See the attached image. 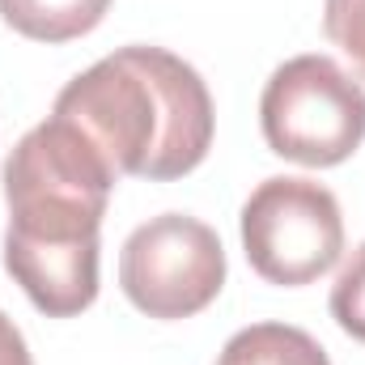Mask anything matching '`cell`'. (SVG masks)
Listing matches in <instances>:
<instances>
[{
  "label": "cell",
  "instance_id": "cell-1",
  "mask_svg": "<svg viewBox=\"0 0 365 365\" xmlns=\"http://www.w3.org/2000/svg\"><path fill=\"white\" fill-rule=\"evenodd\" d=\"M115 166L81 128L51 115L4 162V272L47 319H73L98 297V230Z\"/></svg>",
  "mask_w": 365,
  "mask_h": 365
},
{
  "label": "cell",
  "instance_id": "cell-2",
  "mask_svg": "<svg viewBox=\"0 0 365 365\" xmlns=\"http://www.w3.org/2000/svg\"><path fill=\"white\" fill-rule=\"evenodd\" d=\"M81 128L115 175L170 182L212 149V98L204 77L162 47H123L73 77L56 110Z\"/></svg>",
  "mask_w": 365,
  "mask_h": 365
},
{
  "label": "cell",
  "instance_id": "cell-3",
  "mask_svg": "<svg viewBox=\"0 0 365 365\" xmlns=\"http://www.w3.org/2000/svg\"><path fill=\"white\" fill-rule=\"evenodd\" d=\"M259 128L284 162L340 166L365 140V90L327 56H293L264 86Z\"/></svg>",
  "mask_w": 365,
  "mask_h": 365
},
{
  "label": "cell",
  "instance_id": "cell-4",
  "mask_svg": "<svg viewBox=\"0 0 365 365\" xmlns=\"http://www.w3.org/2000/svg\"><path fill=\"white\" fill-rule=\"evenodd\" d=\"M242 251L268 284H310L344 251L340 200L314 179H264L242 204Z\"/></svg>",
  "mask_w": 365,
  "mask_h": 365
},
{
  "label": "cell",
  "instance_id": "cell-5",
  "mask_svg": "<svg viewBox=\"0 0 365 365\" xmlns=\"http://www.w3.org/2000/svg\"><path fill=\"white\" fill-rule=\"evenodd\" d=\"M119 284L149 319H191L225 284V247L212 225L187 212H162L128 234Z\"/></svg>",
  "mask_w": 365,
  "mask_h": 365
},
{
  "label": "cell",
  "instance_id": "cell-6",
  "mask_svg": "<svg viewBox=\"0 0 365 365\" xmlns=\"http://www.w3.org/2000/svg\"><path fill=\"white\" fill-rule=\"evenodd\" d=\"M110 0H0L4 26L34 43H73L102 26Z\"/></svg>",
  "mask_w": 365,
  "mask_h": 365
},
{
  "label": "cell",
  "instance_id": "cell-7",
  "mask_svg": "<svg viewBox=\"0 0 365 365\" xmlns=\"http://www.w3.org/2000/svg\"><path fill=\"white\" fill-rule=\"evenodd\" d=\"M217 365H331L323 344L289 323H255L242 327L225 349Z\"/></svg>",
  "mask_w": 365,
  "mask_h": 365
},
{
  "label": "cell",
  "instance_id": "cell-8",
  "mask_svg": "<svg viewBox=\"0 0 365 365\" xmlns=\"http://www.w3.org/2000/svg\"><path fill=\"white\" fill-rule=\"evenodd\" d=\"M331 319L340 323L344 336L365 344V242L349 255V264L331 284Z\"/></svg>",
  "mask_w": 365,
  "mask_h": 365
},
{
  "label": "cell",
  "instance_id": "cell-9",
  "mask_svg": "<svg viewBox=\"0 0 365 365\" xmlns=\"http://www.w3.org/2000/svg\"><path fill=\"white\" fill-rule=\"evenodd\" d=\"M323 34L349 56L353 73L365 81V0H327L323 4Z\"/></svg>",
  "mask_w": 365,
  "mask_h": 365
},
{
  "label": "cell",
  "instance_id": "cell-10",
  "mask_svg": "<svg viewBox=\"0 0 365 365\" xmlns=\"http://www.w3.org/2000/svg\"><path fill=\"white\" fill-rule=\"evenodd\" d=\"M0 365H34L26 340H21V331L13 327V319L4 310H0Z\"/></svg>",
  "mask_w": 365,
  "mask_h": 365
}]
</instances>
